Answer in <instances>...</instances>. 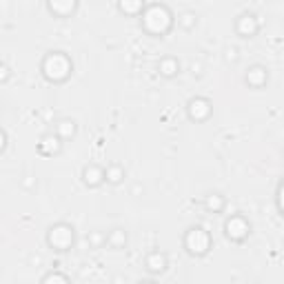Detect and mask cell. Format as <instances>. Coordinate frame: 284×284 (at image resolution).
<instances>
[{
	"mask_svg": "<svg viewBox=\"0 0 284 284\" xmlns=\"http://www.w3.org/2000/svg\"><path fill=\"white\" fill-rule=\"evenodd\" d=\"M84 176V182L89 184V187H98V184L105 180V169H98V167H84L82 171Z\"/></svg>",
	"mask_w": 284,
	"mask_h": 284,
	"instance_id": "7",
	"label": "cell"
},
{
	"mask_svg": "<svg viewBox=\"0 0 284 284\" xmlns=\"http://www.w3.org/2000/svg\"><path fill=\"white\" fill-rule=\"evenodd\" d=\"M160 73H162L164 78H173V75L180 73V63L176 58H164L162 63H160Z\"/></svg>",
	"mask_w": 284,
	"mask_h": 284,
	"instance_id": "8",
	"label": "cell"
},
{
	"mask_svg": "<svg viewBox=\"0 0 284 284\" xmlns=\"http://www.w3.org/2000/svg\"><path fill=\"white\" fill-rule=\"evenodd\" d=\"M276 200H278V211H280V215H282V182L278 184V193H276Z\"/></svg>",
	"mask_w": 284,
	"mask_h": 284,
	"instance_id": "17",
	"label": "cell"
},
{
	"mask_svg": "<svg viewBox=\"0 0 284 284\" xmlns=\"http://www.w3.org/2000/svg\"><path fill=\"white\" fill-rule=\"evenodd\" d=\"M146 269H149L151 273H162L164 269H167V255L160 253V251L149 253V258H146Z\"/></svg>",
	"mask_w": 284,
	"mask_h": 284,
	"instance_id": "5",
	"label": "cell"
},
{
	"mask_svg": "<svg viewBox=\"0 0 284 284\" xmlns=\"http://www.w3.org/2000/svg\"><path fill=\"white\" fill-rule=\"evenodd\" d=\"M144 7V0H120V9L127 13H138Z\"/></svg>",
	"mask_w": 284,
	"mask_h": 284,
	"instance_id": "11",
	"label": "cell"
},
{
	"mask_svg": "<svg viewBox=\"0 0 284 284\" xmlns=\"http://www.w3.org/2000/svg\"><path fill=\"white\" fill-rule=\"evenodd\" d=\"M235 29H238V34L242 38H253L260 29V22H258V18H255L253 13H242V16L238 18Z\"/></svg>",
	"mask_w": 284,
	"mask_h": 284,
	"instance_id": "4",
	"label": "cell"
},
{
	"mask_svg": "<svg viewBox=\"0 0 284 284\" xmlns=\"http://www.w3.org/2000/svg\"><path fill=\"white\" fill-rule=\"evenodd\" d=\"M49 280H63V282H67L69 278L67 276H58V273H49V276L42 278V282H49Z\"/></svg>",
	"mask_w": 284,
	"mask_h": 284,
	"instance_id": "16",
	"label": "cell"
},
{
	"mask_svg": "<svg viewBox=\"0 0 284 284\" xmlns=\"http://www.w3.org/2000/svg\"><path fill=\"white\" fill-rule=\"evenodd\" d=\"M58 134H63L65 138L73 136L75 134V122L73 120H60L58 122Z\"/></svg>",
	"mask_w": 284,
	"mask_h": 284,
	"instance_id": "12",
	"label": "cell"
},
{
	"mask_svg": "<svg viewBox=\"0 0 284 284\" xmlns=\"http://www.w3.org/2000/svg\"><path fill=\"white\" fill-rule=\"evenodd\" d=\"M249 229H251L249 222L240 215L231 217V220L226 222V235H229L231 240H235V242H242V240L249 235Z\"/></svg>",
	"mask_w": 284,
	"mask_h": 284,
	"instance_id": "3",
	"label": "cell"
},
{
	"mask_svg": "<svg viewBox=\"0 0 284 284\" xmlns=\"http://www.w3.org/2000/svg\"><path fill=\"white\" fill-rule=\"evenodd\" d=\"M267 78H269L267 69L260 67V65L251 67V69H249V73H247V82H249V84H253V87H262V84L267 82Z\"/></svg>",
	"mask_w": 284,
	"mask_h": 284,
	"instance_id": "6",
	"label": "cell"
},
{
	"mask_svg": "<svg viewBox=\"0 0 284 284\" xmlns=\"http://www.w3.org/2000/svg\"><path fill=\"white\" fill-rule=\"evenodd\" d=\"M184 244H187L189 253H193V255H205L207 251H209L211 240H209V233H207L205 229H200V226H193V229H189Z\"/></svg>",
	"mask_w": 284,
	"mask_h": 284,
	"instance_id": "2",
	"label": "cell"
},
{
	"mask_svg": "<svg viewBox=\"0 0 284 284\" xmlns=\"http://www.w3.org/2000/svg\"><path fill=\"white\" fill-rule=\"evenodd\" d=\"M73 226L69 224H56L49 229V235H47V242L51 244L54 249L58 251H69L71 247H73Z\"/></svg>",
	"mask_w": 284,
	"mask_h": 284,
	"instance_id": "1",
	"label": "cell"
},
{
	"mask_svg": "<svg viewBox=\"0 0 284 284\" xmlns=\"http://www.w3.org/2000/svg\"><path fill=\"white\" fill-rule=\"evenodd\" d=\"M122 178H125V169L120 167V164H111V167L105 169V180L111 184H118L122 182Z\"/></svg>",
	"mask_w": 284,
	"mask_h": 284,
	"instance_id": "10",
	"label": "cell"
},
{
	"mask_svg": "<svg viewBox=\"0 0 284 284\" xmlns=\"http://www.w3.org/2000/svg\"><path fill=\"white\" fill-rule=\"evenodd\" d=\"M105 242L111 244L113 249H122V247L127 244V233H125L122 229H113L111 233H109L107 238H105Z\"/></svg>",
	"mask_w": 284,
	"mask_h": 284,
	"instance_id": "9",
	"label": "cell"
},
{
	"mask_svg": "<svg viewBox=\"0 0 284 284\" xmlns=\"http://www.w3.org/2000/svg\"><path fill=\"white\" fill-rule=\"evenodd\" d=\"M222 207H224V200H222V196H217V193H215V196H209V198H207V209H209V211H220L222 209Z\"/></svg>",
	"mask_w": 284,
	"mask_h": 284,
	"instance_id": "14",
	"label": "cell"
},
{
	"mask_svg": "<svg viewBox=\"0 0 284 284\" xmlns=\"http://www.w3.org/2000/svg\"><path fill=\"white\" fill-rule=\"evenodd\" d=\"M9 75H11V71H9L7 65L0 63V82H4V80H9Z\"/></svg>",
	"mask_w": 284,
	"mask_h": 284,
	"instance_id": "15",
	"label": "cell"
},
{
	"mask_svg": "<svg viewBox=\"0 0 284 284\" xmlns=\"http://www.w3.org/2000/svg\"><path fill=\"white\" fill-rule=\"evenodd\" d=\"M226 60H238V49H235V47L226 49Z\"/></svg>",
	"mask_w": 284,
	"mask_h": 284,
	"instance_id": "18",
	"label": "cell"
},
{
	"mask_svg": "<svg viewBox=\"0 0 284 284\" xmlns=\"http://www.w3.org/2000/svg\"><path fill=\"white\" fill-rule=\"evenodd\" d=\"M178 22L184 27V29H193V27H196V22H198V18H196V13H191V11H184L182 16L178 18Z\"/></svg>",
	"mask_w": 284,
	"mask_h": 284,
	"instance_id": "13",
	"label": "cell"
}]
</instances>
